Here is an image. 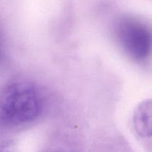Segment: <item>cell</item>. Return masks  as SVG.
<instances>
[{
	"label": "cell",
	"mask_w": 152,
	"mask_h": 152,
	"mask_svg": "<svg viewBox=\"0 0 152 152\" xmlns=\"http://www.w3.org/2000/svg\"><path fill=\"white\" fill-rule=\"evenodd\" d=\"M43 108V98L35 84L15 80L7 84L0 94V121L17 126L34 121Z\"/></svg>",
	"instance_id": "6da1fadb"
},
{
	"label": "cell",
	"mask_w": 152,
	"mask_h": 152,
	"mask_svg": "<svg viewBox=\"0 0 152 152\" xmlns=\"http://www.w3.org/2000/svg\"><path fill=\"white\" fill-rule=\"evenodd\" d=\"M117 37L125 53L137 62L149 57L151 50V34L142 22L134 19H126L120 22Z\"/></svg>",
	"instance_id": "7a4b0ae2"
},
{
	"label": "cell",
	"mask_w": 152,
	"mask_h": 152,
	"mask_svg": "<svg viewBox=\"0 0 152 152\" xmlns=\"http://www.w3.org/2000/svg\"><path fill=\"white\" fill-rule=\"evenodd\" d=\"M151 101L145 99L135 109L132 117V124L136 134L145 140L151 138Z\"/></svg>",
	"instance_id": "3957f363"
},
{
	"label": "cell",
	"mask_w": 152,
	"mask_h": 152,
	"mask_svg": "<svg viewBox=\"0 0 152 152\" xmlns=\"http://www.w3.org/2000/svg\"><path fill=\"white\" fill-rule=\"evenodd\" d=\"M0 152H19L14 143H7L0 148Z\"/></svg>",
	"instance_id": "277c9868"
}]
</instances>
